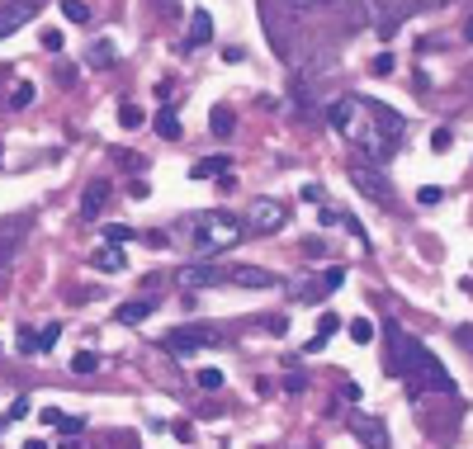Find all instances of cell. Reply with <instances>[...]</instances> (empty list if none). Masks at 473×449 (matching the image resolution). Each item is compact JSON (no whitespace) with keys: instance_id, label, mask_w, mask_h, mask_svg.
Instances as JSON below:
<instances>
[{"instance_id":"1","label":"cell","mask_w":473,"mask_h":449,"mask_svg":"<svg viewBox=\"0 0 473 449\" xmlns=\"http://www.w3.org/2000/svg\"><path fill=\"white\" fill-rule=\"evenodd\" d=\"M327 118H332V128L341 132L350 147H360L374 166L393 161L397 152H402V142H407V118H402L397 109L379 105V100H365V95H341L336 105L327 109Z\"/></svg>"},{"instance_id":"2","label":"cell","mask_w":473,"mask_h":449,"mask_svg":"<svg viewBox=\"0 0 473 449\" xmlns=\"http://www.w3.org/2000/svg\"><path fill=\"white\" fill-rule=\"evenodd\" d=\"M384 331H388V345H393V369H397V378L407 383V393H454L449 369L417 341V336H407L393 317L384 322Z\"/></svg>"},{"instance_id":"3","label":"cell","mask_w":473,"mask_h":449,"mask_svg":"<svg viewBox=\"0 0 473 449\" xmlns=\"http://www.w3.org/2000/svg\"><path fill=\"white\" fill-rule=\"evenodd\" d=\"M246 237V227L237 222L232 213H194L189 218V246L194 256H218V251H232L237 241Z\"/></svg>"},{"instance_id":"4","label":"cell","mask_w":473,"mask_h":449,"mask_svg":"<svg viewBox=\"0 0 473 449\" xmlns=\"http://www.w3.org/2000/svg\"><path fill=\"white\" fill-rule=\"evenodd\" d=\"M223 336H218V326H209V322H194V326H175V331H166V350L171 355H180V360H189L194 350H209V345H218Z\"/></svg>"},{"instance_id":"5","label":"cell","mask_w":473,"mask_h":449,"mask_svg":"<svg viewBox=\"0 0 473 449\" xmlns=\"http://www.w3.org/2000/svg\"><path fill=\"white\" fill-rule=\"evenodd\" d=\"M38 10H43V0H0V38H10L28 19H38Z\"/></svg>"},{"instance_id":"6","label":"cell","mask_w":473,"mask_h":449,"mask_svg":"<svg viewBox=\"0 0 473 449\" xmlns=\"http://www.w3.org/2000/svg\"><path fill=\"white\" fill-rule=\"evenodd\" d=\"M246 222H251V232H280L289 222V209L280 199H256L251 213H246Z\"/></svg>"},{"instance_id":"7","label":"cell","mask_w":473,"mask_h":449,"mask_svg":"<svg viewBox=\"0 0 473 449\" xmlns=\"http://www.w3.org/2000/svg\"><path fill=\"white\" fill-rule=\"evenodd\" d=\"M223 284H237V289H275L280 279L270 270H261V265H227L223 270Z\"/></svg>"},{"instance_id":"8","label":"cell","mask_w":473,"mask_h":449,"mask_svg":"<svg viewBox=\"0 0 473 449\" xmlns=\"http://www.w3.org/2000/svg\"><path fill=\"white\" fill-rule=\"evenodd\" d=\"M350 180L360 185V194H374L379 204L393 199V194H388V180H384V170H374V166H365V161H350Z\"/></svg>"},{"instance_id":"9","label":"cell","mask_w":473,"mask_h":449,"mask_svg":"<svg viewBox=\"0 0 473 449\" xmlns=\"http://www.w3.org/2000/svg\"><path fill=\"white\" fill-rule=\"evenodd\" d=\"M350 430H355V440H360L365 449H393L388 425L379 421V416H350Z\"/></svg>"},{"instance_id":"10","label":"cell","mask_w":473,"mask_h":449,"mask_svg":"<svg viewBox=\"0 0 473 449\" xmlns=\"http://www.w3.org/2000/svg\"><path fill=\"white\" fill-rule=\"evenodd\" d=\"M223 284V265H184L180 270V289H213Z\"/></svg>"},{"instance_id":"11","label":"cell","mask_w":473,"mask_h":449,"mask_svg":"<svg viewBox=\"0 0 473 449\" xmlns=\"http://www.w3.org/2000/svg\"><path fill=\"white\" fill-rule=\"evenodd\" d=\"M105 204H109V185H105V180H90L85 194H80V218H100Z\"/></svg>"},{"instance_id":"12","label":"cell","mask_w":473,"mask_h":449,"mask_svg":"<svg viewBox=\"0 0 473 449\" xmlns=\"http://www.w3.org/2000/svg\"><path fill=\"white\" fill-rule=\"evenodd\" d=\"M28 218H10V222H0V265L15 256V246H19V237H24Z\"/></svg>"},{"instance_id":"13","label":"cell","mask_w":473,"mask_h":449,"mask_svg":"<svg viewBox=\"0 0 473 449\" xmlns=\"http://www.w3.org/2000/svg\"><path fill=\"white\" fill-rule=\"evenodd\" d=\"M152 312H157V298H132V303L119 308V322H123V326H142Z\"/></svg>"},{"instance_id":"14","label":"cell","mask_w":473,"mask_h":449,"mask_svg":"<svg viewBox=\"0 0 473 449\" xmlns=\"http://www.w3.org/2000/svg\"><path fill=\"white\" fill-rule=\"evenodd\" d=\"M213 38V19H209V10H194L189 15V38H184V48H204Z\"/></svg>"},{"instance_id":"15","label":"cell","mask_w":473,"mask_h":449,"mask_svg":"<svg viewBox=\"0 0 473 449\" xmlns=\"http://www.w3.org/2000/svg\"><path fill=\"white\" fill-rule=\"evenodd\" d=\"M95 270H100V274H119V270H128V261H123V251H119V246H105V251H95Z\"/></svg>"},{"instance_id":"16","label":"cell","mask_w":473,"mask_h":449,"mask_svg":"<svg viewBox=\"0 0 473 449\" xmlns=\"http://www.w3.org/2000/svg\"><path fill=\"white\" fill-rule=\"evenodd\" d=\"M189 175H194V180H209V175H227V157H204V161H194V166H189Z\"/></svg>"},{"instance_id":"17","label":"cell","mask_w":473,"mask_h":449,"mask_svg":"<svg viewBox=\"0 0 473 449\" xmlns=\"http://www.w3.org/2000/svg\"><path fill=\"white\" fill-rule=\"evenodd\" d=\"M157 132L166 137V142H175V137H180V114H175V109H161L157 114Z\"/></svg>"},{"instance_id":"18","label":"cell","mask_w":473,"mask_h":449,"mask_svg":"<svg viewBox=\"0 0 473 449\" xmlns=\"http://www.w3.org/2000/svg\"><path fill=\"white\" fill-rule=\"evenodd\" d=\"M57 5H62L67 24H90V5L85 0H57Z\"/></svg>"},{"instance_id":"19","label":"cell","mask_w":473,"mask_h":449,"mask_svg":"<svg viewBox=\"0 0 473 449\" xmlns=\"http://www.w3.org/2000/svg\"><path fill=\"white\" fill-rule=\"evenodd\" d=\"M209 128L218 132V137H227V132L237 128V118H232V109H213L209 114Z\"/></svg>"},{"instance_id":"20","label":"cell","mask_w":473,"mask_h":449,"mask_svg":"<svg viewBox=\"0 0 473 449\" xmlns=\"http://www.w3.org/2000/svg\"><path fill=\"white\" fill-rule=\"evenodd\" d=\"M194 383H199L204 393H218V388H223L227 378H223V369H199V373H194Z\"/></svg>"},{"instance_id":"21","label":"cell","mask_w":473,"mask_h":449,"mask_svg":"<svg viewBox=\"0 0 473 449\" xmlns=\"http://www.w3.org/2000/svg\"><path fill=\"white\" fill-rule=\"evenodd\" d=\"M350 341H355V345H369V341H374V322H369V317H355V322H350Z\"/></svg>"},{"instance_id":"22","label":"cell","mask_w":473,"mask_h":449,"mask_svg":"<svg viewBox=\"0 0 473 449\" xmlns=\"http://www.w3.org/2000/svg\"><path fill=\"white\" fill-rule=\"evenodd\" d=\"M71 369H76V373H95V369H100V355H95V350H80L76 360H71Z\"/></svg>"},{"instance_id":"23","label":"cell","mask_w":473,"mask_h":449,"mask_svg":"<svg viewBox=\"0 0 473 449\" xmlns=\"http://www.w3.org/2000/svg\"><path fill=\"white\" fill-rule=\"evenodd\" d=\"M114 43H95V48H90V62H95V67H114Z\"/></svg>"},{"instance_id":"24","label":"cell","mask_w":473,"mask_h":449,"mask_svg":"<svg viewBox=\"0 0 473 449\" xmlns=\"http://www.w3.org/2000/svg\"><path fill=\"white\" fill-rule=\"evenodd\" d=\"M440 199H445V189H440V185H421L417 189V204H426V209H436Z\"/></svg>"},{"instance_id":"25","label":"cell","mask_w":473,"mask_h":449,"mask_svg":"<svg viewBox=\"0 0 473 449\" xmlns=\"http://www.w3.org/2000/svg\"><path fill=\"white\" fill-rule=\"evenodd\" d=\"M336 331H341V317L336 312H322L317 317V336H336Z\"/></svg>"},{"instance_id":"26","label":"cell","mask_w":473,"mask_h":449,"mask_svg":"<svg viewBox=\"0 0 473 449\" xmlns=\"http://www.w3.org/2000/svg\"><path fill=\"white\" fill-rule=\"evenodd\" d=\"M10 105H15V109L33 105V85H28V80H19V85H15V95H10Z\"/></svg>"},{"instance_id":"27","label":"cell","mask_w":473,"mask_h":449,"mask_svg":"<svg viewBox=\"0 0 473 449\" xmlns=\"http://www.w3.org/2000/svg\"><path fill=\"white\" fill-rule=\"evenodd\" d=\"M57 336H62V326H57V322H48V326H43V336H38V355H43V350H53Z\"/></svg>"},{"instance_id":"28","label":"cell","mask_w":473,"mask_h":449,"mask_svg":"<svg viewBox=\"0 0 473 449\" xmlns=\"http://www.w3.org/2000/svg\"><path fill=\"white\" fill-rule=\"evenodd\" d=\"M119 123H123V128H137V123H142V109H137V105H123V109H119Z\"/></svg>"},{"instance_id":"29","label":"cell","mask_w":473,"mask_h":449,"mask_svg":"<svg viewBox=\"0 0 473 449\" xmlns=\"http://www.w3.org/2000/svg\"><path fill=\"white\" fill-rule=\"evenodd\" d=\"M19 416H28V397H19V402H15V407H10V412H5V416H0V425L19 421Z\"/></svg>"},{"instance_id":"30","label":"cell","mask_w":473,"mask_h":449,"mask_svg":"<svg viewBox=\"0 0 473 449\" xmlns=\"http://www.w3.org/2000/svg\"><path fill=\"white\" fill-rule=\"evenodd\" d=\"M105 237H109V246H119V241H132L137 232L132 227H105Z\"/></svg>"},{"instance_id":"31","label":"cell","mask_w":473,"mask_h":449,"mask_svg":"<svg viewBox=\"0 0 473 449\" xmlns=\"http://www.w3.org/2000/svg\"><path fill=\"white\" fill-rule=\"evenodd\" d=\"M19 355H38V336H33V331H19Z\"/></svg>"},{"instance_id":"32","label":"cell","mask_w":473,"mask_h":449,"mask_svg":"<svg viewBox=\"0 0 473 449\" xmlns=\"http://www.w3.org/2000/svg\"><path fill=\"white\" fill-rule=\"evenodd\" d=\"M345 284V270H327V274H322V289L332 293V289H341Z\"/></svg>"},{"instance_id":"33","label":"cell","mask_w":473,"mask_h":449,"mask_svg":"<svg viewBox=\"0 0 473 449\" xmlns=\"http://www.w3.org/2000/svg\"><path fill=\"white\" fill-rule=\"evenodd\" d=\"M449 142H454V132H449V128H436V132H431V147H436V152H445Z\"/></svg>"},{"instance_id":"34","label":"cell","mask_w":473,"mask_h":449,"mask_svg":"<svg viewBox=\"0 0 473 449\" xmlns=\"http://www.w3.org/2000/svg\"><path fill=\"white\" fill-rule=\"evenodd\" d=\"M374 71H379V76H388V71H393V53H379V57H374Z\"/></svg>"},{"instance_id":"35","label":"cell","mask_w":473,"mask_h":449,"mask_svg":"<svg viewBox=\"0 0 473 449\" xmlns=\"http://www.w3.org/2000/svg\"><path fill=\"white\" fill-rule=\"evenodd\" d=\"M43 48H48V53H62V33H57V28L43 33Z\"/></svg>"},{"instance_id":"36","label":"cell","mask_w":473,"mask_h":449,"mask_svg":"<svg viewBox=\"0 0 473 449\" xmlns=\"http://www.w3.org/2000/svg\"><path fill=\"white\" fill-rule=\"evenodd\" d=\"M76 76H80V71H76V67H71V62H67V67L57 71V85H76Z\"/></svg>"},{"instance_id":"37","label":"cell","mask_w":473,"mask_h":449,"mask_svg":"<svg viewBox=\"0 0 473 449\" xmlns=\"http://www.w3.org/2000/svg\"><path fill=\"white\" fill-rule=\"evenodd\" d=\"M303 383H308L303 373H289V378H284V393H303Z\"/></svg>"},{"instance_id":"38","label":"cell","mask_w":473,"mask_h":449,"mask_svg":"<svg viewBox=\"0 0 473 449\" xmlns=\"http://www.w3.org/2000/svg\"><path fill=\"white\" fill-rule=\"evenodd\" d=\"M80 425H85V416H62V430H67V435H76Z\"/></svg>"},{"instance_id":"39","label":"cell","mask_w":473,"mask_h":449,"mask_svg":"<svg viewBox=\"0 0 473 449\" xmlns=\"http://www.w3.org/2000/svg\"><path fill=\"white\" fill-rule=\"evenodd\" d=\"M171 430H175V440H194V425H184V421H175Z\"/></svg>"},{"instance_id":"40","label":"cell","mask_w":473,"mask_h":449,"mask_svg":"<svg viewBox=\"0 0 473 449\" xmlns=\"http://www.w3.org/2000/svg\"><path fill=\"white\" fill-rule=\"evenodd\" d=\"M464 38H469V43H473V15H469V24H464Z\"/></svg>"},{"instance_id":"41","label":"cell","mask_w":473,"mask_h":449,"mask_svg":"<svg viewBox=\"0 0 473 449\" xmlns=\"http://www.w3.org/2000/svg\"><path fill=\"white\" fill-rule=\"evenodd\" d=\"M24 449H48V445H43V440H28V445Z\"/></svg>"},{"instance_id":"42","label":"cell","mask_w":473,"mask_h":449,"mask_svg":"<svg viewBox=\"0 0 473 449\" xmlns=\"http://www.w3.org/2000/svg\"><path fill=\"white\" fill-rule=\"evenodd\" d=\"M298 5H317V0H298Z\"/></svg>"},{"instance_id":"43","label":"cell","mask_w":473,"mask_h":449,"mask_svg":"<svg viewBox=\"0 0 473 449\" xmlns=\"http://www.w3.org/2000/svg\"><path fill=\"white\" fill-rule=\"evenodd\" d=\"M421 5H431V0H421Z\"/></svg>"}]
</instances>
